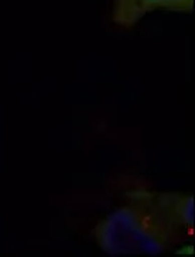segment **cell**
Returning <instances> with one entry per match:
<instances>
[{
  "instance_id": "6da1fadb",
  "label": "cell",
  "mask_w": 195,
  "mask_h": 257,
  "mask_svg": "<svg viewBox=\"0 0 195 257\" xmlns=\"http://www.w3.org/2000/svg\"><path fill=\"white\" fill-rule=\"evenodd\" d=\"M194 199L188 195L136 189L126 204L95 229L99 247L113 256L160 254L192 236Z\"/></svg>"
},
{
  "instance_id": "7a4b0ae2",
  "label": "cell",
  "mask_w": 195,
  "mask_h": 257,
  "mask_svg": "<svg viewBox=\"0 0 195 257\" xmlns=\"http://www.w3.org/2000/svg\"><path fill=\"white\" fill-rule=\"evenodd\" d=\"M158 9L191 13L194 0H113L112 20L123 29H130L143 16Z\"/></svg>"
}]
</instances>
